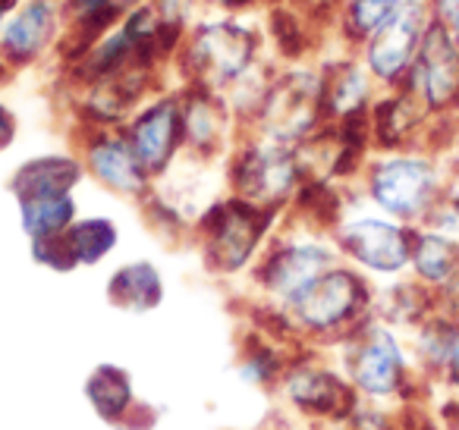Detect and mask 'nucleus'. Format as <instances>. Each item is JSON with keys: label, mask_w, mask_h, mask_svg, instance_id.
<instances>
[{"label": "nucleus", "mask_w": 459, "mask_h": 430, "mask_svg": "<svg viewBox=\"0 0 459 430\" xmlns=\"http://www.w3.org/2000/svg\"><path fill=\"white\" fill-rule=\"evenodd\" d=\"M444 305L431 296L421 283H415L412 277L390 280V283H377L375 292V317H381L384 323L396 327L400 333L415 330L421 321L434 314Z\"/></svg>", "instance_id": "nucleus-22"}, {"label": "nucleus", "mask_w": 459, "mask_h": 430, "mask_svg": "<svg viewBox=\"0 0 459 430\" xmlns=\"http://www.w3.org/2000/svg\"><path fill=\"white\" fill-rule=\"evenodd\" d=\"M70 29L64 0H16L0 26V57L13 73L60 54Z\"/></svg>", "instance_id": "nucleus-12"}, {"label": "nucleus", "mask_w": 459, "mask_h": 430, "mask_svg": "<svg viewBox=\"0 0 459 430\" xmlns=\"http://www.w3.org/2000/svg\"><path fill=\"white\" fill-rule=\"evenodd\" d=\"M16 208H20V227L29 242L64 236L79 220L76 195L32 198V202H16Z\"/></svg>", "instance_id": "nucleus-24"}, {"label": "nucleus", "mask_w": 459, "mask_h": 430, "mask_svg": "<svg viewBox=\"0 0 459 430\" xmlns=\"http://www.w3.org/2000/svg\"><path fill=\"white\" fill-rule=\"evenodd\" d=\"M82 396L89 408L104 424H114V427L145 430L154 421L152 405L142 402L139 392H135L133 374L120 365H110V361L91 367V374L82 383Z\"/></svg>", "instance_id": "nucleus-18"}, {"label": "nucleus", "mask_w": 459, "mask_h": 430, "mask_svg": "<svg viewBox=\"0 0 459 430\" xmlns=\"http://www.w3.org/2000/svg\"><path fill=\"white\" fill-rule=\"evenodd\" d=\"M333 358L340 361L362 402L406 411L415 408L431 390L415 367L406 333L384 323L381 317L362 323L343 346L333 348Z\"/></svg>", "instance_id": "nucleus-1"}, {"label": "nucleus", "mask_w": 459, "mask_h": 430, "mask_svg": "<svg viewBox=\"0 0 459 430\" xmlns=\"http://www.w3.org/2000/svg\"><path fill=\"white\" fill-rule=\"evenodd\" d=\"M444 158H446V176H450V192H456L459 195V135L444 151Z\"/></svg>", "instance_id": "nucleus-33"}, {"label": "nucleus", "mask_w": 459, "mask_h": 430, "mask_svg": "<svg viewBox=\"0 0 459 430\" xmlns=\"http://www.w3.org/2000/svg\"><path fill=\"white\" fill-rule=\"evenodd\" d=\"M434 120H459V45L431 22L406 85Z\"/></svg>", "instance_id": "nucleus-15"}, {"label": "nucleus", "mask_w": 459, "mask_h": 430, "mask_svg": "<svg viewBox=\"0 0 459 430\" xmlns=\"http://www.w3.org/2000/svg\"><path fill=\"white\" fill-rule=\"evenodd\" d=\"M152 7L158 10V16L177 32H189L198 20H202L204 0H152Z\"/></svg>", "instance_id": "nucleus-28"}, {"label": "nucleus", "mask_w": 459, "mask_h": 430, "mask_svg": "<svg viewBox=\"0 0 459 430\" xmlns=\"http://www.w3.org/2000/svg\"><path fill=\"white\" fill-rule=\"evenodd\" d=\"M406 0H340L337 4V35L346 51H359L368 35H375Z\"/></svg>", "instance_id": "nucleus-25"}, {"label": "nucleus", "mask_w": 459, "mask_h": 430, "mask_svg": "<svg viewBox=\"0 0 459 430\" xmlns=\"http://www.w3.org/2000/svg\"><path fill=\"white\" fill-rule=\"evenodd\" d=\"M428 29H431L428 0H406L375 35L362 41L356 54L377 82V89L394 91L406 85Z\"/></svg>", "instance_id": "nucleus-11"}, {"label": "nucleus", "mask_w": 459, "mask_h": 430, "mask_svg": "<svg viewBox=\"0 0 459 430\" xmlns=\"http://www.w3.org/2000/svg\"><path fill=\"white\" fill-rule=\"evenodd\" d=\"M79 267H98L120 245V229L110 217H79L64 233Z\"/></svg>", "instance_id": "nucleus-26"}, {"label": "nucleus", "mask_w": 459, "mask_h": 430, "mask_svg": "<svg viewBox=\"0 0 459 430\" xmlns=\"http://www.w3.org/2000/svg\"><path fill=\"white\" fill-rule=\"evenodd\" d=\"M325 126L327 120L325 104H321V66L302 60V64L277 66L268 95L262 101V110L243 133H258L299 148L302 142H308Z\"/></svg>", "instance_id": "nucleus-10"}, {"label": "nucleus", "mask_w": 459, "mask_h": 430, "mask_svg": "<svg viewBox=\"0 0 459 430\" xmlns=\"http://www.w3.org/2000/svg\"><path fill=\"white\" fill-rule=\"evenodd\" d=\"M340 261L343 258H340L331 233H321V229L306 227L283 214L281 229L249 271L252 302L287 311Z\"/></svg>", "instance_id": "nucleus-4"}, {"label": "nucleus", "mask_w": 459, "mask_h": 430, "mask_svg": "<svg viewBox=\"0 0 459 430\" xmlns=\"http://www.w3.org/2000/svg\"><path fill=\"white\" fill-rule=\"evenodd\" d=\"M274 392L283 402L287 415L299 417V421L312 424V427L350 421V415L359 405L356 390L346 380L343 367L333 358V352L312 346H302L290 358Z\"/></svg>", "instance_id": "nucleus-9"}, {"label": "nucleus", "mask_w": 459, "mask_h": 430, "mask_svg": "<svg viewBox=\"0 0 459 430\" xmlns=\"http://www.w3.org/2000/svg\"><path fill=\"white\" fill-rule=\"evenodd\" d=\"M183 98V151L202 160H227L239 139V123L223 95L177 85Z\"/></svg>", "instance_id": "nucleus-16"}, {"label": "nucleus", "mask_w": 459, "mask_h": 430, "mask_svg": "<svg viewBox=\"0 0 459 430\" xmlns=\"http://www.w3.org/2000/svg\"><path fill=\"white\" fill-rule=\"evenodd\" d=\"M377 95H381V89L356 51H346L321 64V104H325L327 126L368 116Z\"/></svg>", "instance_id": "nucleus-17"}, {"label": "nucleus", "mask_w": 459, "mask_h": 430, "mask_svg": "<svg viewBox=\"0 0 459 430\" xmlns=\"http://www.w3.org/2000/svg\"><path fill=\"white\" fill-rule=\"evenodd\" d=\"M223 176L230 195H239L277 214H287L293 208L296 195L308 179L299 148L258 133H239L233 151L223 160Z\"/></svg>", "instance_id": "nucleus-7"}, {"label": "nucleus", "mask_w": 459, "mask_h": 430, "mask_svg": "<svg viewBox=\"0 0 459 430\" xmlns=\"http://www.w3.org/2000/svg\"><path fill=\"white\" fill-rule=\"evenodd\" d=\"M312 430H356L350 421H337V424H318V427H312Z\"/></svg>", "instance_id": "nucleus-35"}, {"label": "nucleus", "mask_w": 459, "mask_h": 430, "mask_svg": "<svg viewBox=\"0 0 459 430\" xmlns=\"http://www.w3.org/2000/svg\"><path fill=\"white\" fill-rule=\"evenodd\" d=\"M108 302L126 314H148L164 302V277L152 261L120 264L108 280Z\"/></svg>", "instance_id": "nucleus-23"}, {"label": "nucleus", "mask_w": 459, "mask_h": 430, "mask_svg": "<svg viewBox=\"0 0 459 430\" xmlns=\"http://www.w3.org/2000/svg\"><path fill=\"white\" fill-rule=\"evenodd\" d=\"M453 317V342H450V365H446L444 390L453 392L459 390V308H450Z\"/></svg>", "instance_id": "nucleus-31"}, {"label": "nucleus", "mask_w": 459, "mask_h": 430, "mask_svg": "<svg viewBox=\"0 0 459 430\" xmlns=\"http://www.w3.org/2000/svg\"><path fill=\"white\" fill-rule=\"evenodd\" d=\"M356 192L368 208L409 227H421L450 192L446 158L431 148L371 151L359 173Z\"/></svg>", "instance_id": "nucleus-2"}, {"label": "nucleus", "mask_w": 459, "mask_h": 430, "mask_svg": "<svg viewBox=\"0 0 459 430\" xmlns=\"http://www.w3.org/2000/svg\"><path fill=\"white\" fill-rule=\"evenodd\" d=\"M331 239L337 245L340 258L375 283L409 277L415 227L394 220V217L368 208L365 202L362 208L350 202L346 214L331 229Z\"/></svg>", "instance_id": "nucleus-8"}, {"label": "nucleus", "mask_w": 459, "mask_h": 430, "mask_svg": "<svg viewBox=\"0 0 459 430\" xmlns=\"http://www.w3.org/2000/svg\"><path fill=\"white\" fill-rule=\"evenodd\" d=\"M76 154L85 167V176L95 179L110 195L142 202L152 189V173L135 158L123 129L76 126Z\"/></svg>", "instance_id": "nucleus-13"}, {"label": "nucleus", "mask_w": 459, "mask_h": 430, "mask_svg": "<svg viewBox=\"0 0 459 430\" xmlns=\"http://www.w3.org/2000/svg\"><path fill=\"white\" fill-rule=\"evenodd\" d=\"M302 346L281 340V336L268 333L262 327H249V333L243 336L237 358V374L243 377V383L258 386V390H274L277 380L283 377L290 358L299 352Z\"/></svg>", "instance_id": "nucleus-21"}, {"label": "nucleus", "mask_w": 459, "mask_h": 430, "mask_svg": "<svg viewBox=\"0 0 459 430\" xmlns=\"http://www.w3.org/2000/svg\"><path fill=\"white\" fill-rule=\"evenodd\" d=\"M421 227L459 239V195H456V192H446V195L437 202V208L428 214V220L421 223Z\"/></svg>", "instance_id": "nucleus-29"}, {"label": "nucleus", "mask_w": 459, "mask_h": 430, "mask_svg": "<svg viewBox=\"0 0 459 430\" xmlns=\"http://www.w3.org/2000/svg\"><path fill=\"white\" fill-rule=\"evenodd\" d=\"M264 39L258 26L243 22L237 13L211 16L198 20L186 32L173 70H177L179 85H195L217 95H227L246 73H252L262 64Z\"/></svg>", "instance_id": "nucleus-6"}, {"label": "nucleus", "mask_w": 459, "mask_h": 430, "mask_svg": "<svg viewBox=\"0 0 459 430\" xmlns=\"http://www.w3.org/2000/svg\"><path fill=\"white\" fill-rule=\"evenodd\" d=\"M29 252H32L35 264L48 267V271H54V273H73V271H79L76 258H73V252H70V245H66L64 236L29 242Z\"/></svg>", "instance_id": "nucleus-27"}, {"label": "nucleus", "mask_w": 459, "mask_h": 430, "mask_svg": "<svg viewBox=\"0 0 459 430\" xmlns=\"http://www.w3.org/2000/svg\"><path fill=\"white\" fill-rule=\"evenodd\" d=\"M428 10H431V22H437L459 45V0H428Z\"/></svg>", "instance_id": "nucleus-30"}, {"label": "nucleus", "mask_w": 459, "mask_h": 430, "mask_svg": "<svg viewBox=\"0 0 459 430\" xmlns=\"http://www.w3.org/2000/svg\"><path fill=\"white\" fill-rule=\"evenodd\" d=\"M409 277L425 286L444 308H459V239L415 227Z\"/></svg>", "instance_id": "nucleus-19"}, {"label": "nucleus", "mask_w": 459, "mask_h": 430, "mask_svg": "<svg viewBox=\"0 0 459 430\" xmlns=\"http://www.w3.org/2000/svg\"><path fill=\"white\" fill-rule=\"evenodd\" d=\"M135 158L148 173L160 176L183 154V98L179 89H160L123 126Z\"/></svg>", "instance_id": "nucleus-14"}, {"label": "nucleus", "mask_w": 459, "mask_h": 430, "mask_svg": "<svg viewBox=\"0 0 459 430\" xmlns=\"http://www.w3.org/2000/svg\"><path fill=\"white\" fill-rule=\"evenodd\" d=\"M377 283L346 261L333 264L302 298L281 311L299 346L333 352L375 317Z\"/></svg>", "instance_id": "nucleus-3"}, {"label": "nucleus", "mask_w": 459, "mask_h": 430, "mask_svg": "<svg viewBox=\"0 0 459 430\" xmlns=\"http://www.w3.org/2000/svg\"><path fill=\"white\" fill-rule=\"evenodd\" d=\"M85 167L76 151L70 154H39V158L22 160L10 176V195L16 202H32V198H54L73 195L85 183Z\"/></svg>", "instance_id": "nucleus-20"}, {"label": "nucleus", "mask_w": 459, "mask_h": 430, "mask_svg": "<svg viewBox=\"0 0 459 430\" xmlns=\"http://www.w3.org/2000/svg\"><path fill=\"white\" fill-rule=\"evenodd\" d=\"M283 214L246 202L239 195H221L192 227L189 242L195 245L204 271L217 280L249 277L255 261L281 229Z\"/></svg>", "instance_id": "nucleus-5"}, {"label": "nucleus", "mask_w": 459, "mask_h": 430, "mask_svg": "<svg viewBox=\"0 0 459 430\" xmlns=\"http://www.w3.org/2000/svg\"><path fill=\"white\" fill-rule=\"evenodd\" d=\"M16 135H20V120H16V114L7 108V104L0 101V154L13 145Z\"/></svg>", "instance_id": "nucleus-32"}, {"label": "nucleus", "mask_w": 459, "mask_h": 430, "mask_svg": "<svg viewBox=\"0 0 459 430\" xmlns=\"http://www.w3.org/2000/svg\"><path fill=\"white\" fill-rule=\"evenodd\" d=\"M258 430H312V424H306V421H299V417H293V415H287V411H281V415H277L274 421L264 424V427H258Z\"/></svg>", "instance_id": "nucleus-34"}, {"label": "nucleus", "mask_w": 459, "mask_h": 430, "mask_svg": "<svg viewBox=\"0 0 459 430\" xmlns=\"http://www.w3.org/2000/svg\"><path fill=\"white\" fill-rule=\"evenodd\" d=\"M453 396H456V405H459V390H453Z\"/></svg>", "instance_id": "nucleus-36"}]
</instances>
